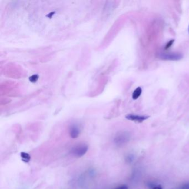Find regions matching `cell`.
<instances>
[{"label": "cell", "instance_id": "1", "mask_svg": "<svg viewBox=\"0 0 189 189\" xmlns=\"http://www.w3.org/2000/svg\"><path fill=\"white\" fill-rule=\"evenodd\" d=\"M88 147L85 144H79L73 147L71 150V154L74 157L81 158L87 152Z\"/></svg>", "mask_w": 189, "mask_h": 189}, {"label": "cell", "instance_id": "2", "mask_svg": "<svg viewBox=\"0 0 189 189\" xmlns=\"http://www.w3.org/2000/svg\"><path fill=\"white\" fill-rule=\"evenodd\" d=\"M125 118L129 121H133L135 122L141 123L144 121L147 120V119L149 118V117L147 115H139L131 114H128L125 116Z\"/></svg>", "mask_w": 189, "mask_h": 189}, {"label": "cell", "instance_id": "3", "mask_svg": "<svg viewBox=\"0 0 189 189\" xmlns=\"http://www.w3.org/2000/svg\"><path fill=\"white\" fill-rule=\"evenodd\" d=\"M161 58L166 60H171V61H178L183 58V55L180 53H166L163 54L161 55Z\"/></svg>", "mask_w": 189, "mask_h": 189}, {"label": "cell", "instance_id": "4", "mask_svg": "<svg viewBox=\"0 0 189 189\" xmlns=\"http://www.w3.org/2000/svg\"><path fill=\"white\" fill-rule=\"evenodd\" d=\"M80 130L77 125L75 124L72 125L69 129V135L70 137L73 139H76L79 136Z\"/></svg>", "mask_w": 189, "mask_h": 189}, {"label": "cell", "instance_id": "5", "mask_svg": "<svg viewBox=\"0 0 189 189\" xmlns=\"http://www.w3.org/2000/svg\"><path fill=\"white\" fill-rule=\"evenodd\" d=\"M20 157L21 158V160L24 163H29V161L31 160V157L30 156V155L26 152H21L20 154Z\"/></svg>", "mask_w": 189, "mask_h": 189}, {"label": "cell", "instance_id": "6", "mask_svg": "<svg viewBox=\"0 0 189 189\" xmlns=\"http://www.w3.org/2000/svg\"><path fill=\"white\" fill-rule=\"evenodd\" d=\"M141 93H142V89L140 87H137L134 91L133 93V94H132V98L134 99V100H136L138 98H139L140 97L141 94Z\"/></svg>", "mask_w": 189, "mask_h": 189}, {"label": "cell", "instance_id": "7", "mask_svg": "<svg viewBox=\"0 0 189 189\" xmlns=\"http://www.w3.org/2000/svg\"><path fill=\"white\" fill-rule=\"evenodd\" d=\"M38 77H38V75H32L31 77H29V81H30L32 82V83H35V82H36V81L38 80Z\"/></svg>", "mask_w": 189, "mask_h": 189}, {"label": "cell", "instance_id": "8", "mask_svg": "<svg viewBox=\"0 0 189 189\" xmlns=\"http://www.w3.org/2000/svg\"><path fill=\"white\" fill-rule=\"evenodd\" d=\"M174 41H175L174 39L170 40L169 41L166 43V45L165 46V49H167L168 48H169L170 47L173 45Z\"/></svg>", "mask_w": 189, "mask_h": 189}, {"label": "cell", "instance_id": "9", "mask_svg": "<svg viewBox=\"0 0 189 189\" xmlns=\"http://www.w3.org/2000/svg\"><path fill=\"white\" fill-rule=\"evenodd\" d=\"M115 189H128V186L127 185H121V186L118 187Z\"/></svg>", "mask_w": 189, "mask_h": 189}, {"label": "cell", "instance_id": "10", "mask_svg": "<svg viewBox=\"0 0 189 189\" xmlns=\"http://www.w3.org/2000/svg\"><path fill=\"white\" fill-rule=\"evenodd\" d=\"M153 189H163V187L161 185H158V186H155Z\"/></svg>", "mask_w": 189, "mask_h": 189}, {"label": "cell", "instance_id": "11", "mask_svg": "<svg viewBox=\"0 0 189 189\" xmlns=\"http://www.w3.org/2000/svg\"><path fill=\"white\" fill-rule=\"evenodd\" d=\"M188 32H189V28H188Z\"/></svg>", "mask_w": 189, "mask_h": 189}]
</instances>
